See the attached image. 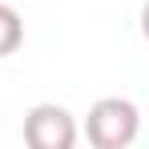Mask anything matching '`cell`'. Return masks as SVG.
<instances>
[{
  "instance_id": "1",
  "label": "cell",
  "mask_w": 149,
  "mask_h": 149,
  "mask_svg": "<svg viewBox=\"0 0 149 149\" xmlns=\"http://www.w3.org/2000/svg\"><path fill=\"white\" fill-rule=\"evenodd\" d=\"M141 133V113L125 97H101L85 117V137L97 149H129Z\"/></svg>"
},
{
  "instance_id": "2",
  "label": "cell",
  "mask_w": 149,
  "mask_h": 149,
  "mask_svg": "<svg viewBox=\"0 0 149 149\" xmlns=\"http://www.w3.org/2000/svg\"><path fill=\"white\" fill-rule=\"evenodd\" d=\"M24 141L32 149H73L77 145V121L65 105L40 101L24 113Z\"/></svg>"
},
{
  "instance_id": "3",
  "label": "cell",
  "mask_w": 149,
  "mask_h": 149,
  "mask_svg": "<svg viewBox=\"0 0 149 149\" xmlns=\"http://www.w3.org/2000/svg\"><path fill=\"white\" fill-rule=\"evenodd\" d=\"M24 45V20L12 4H0V56H12V52Z\"/></svg>"
},
{
  "instance_id": "4",
  "label": "cell",
  "mask_w": 149,
  "mask_h": 149,
  "mask_svg": "<svg viewBox=\"0 0 149 149\" xmlns=\"http://www.w3.org/2000/svg\"><path fill=\"white\" fill-rule=\"evenodd\" d=\"M141 36H145V40H149V0H145V4H141Z\"/></svg>"
}]
</instances>
